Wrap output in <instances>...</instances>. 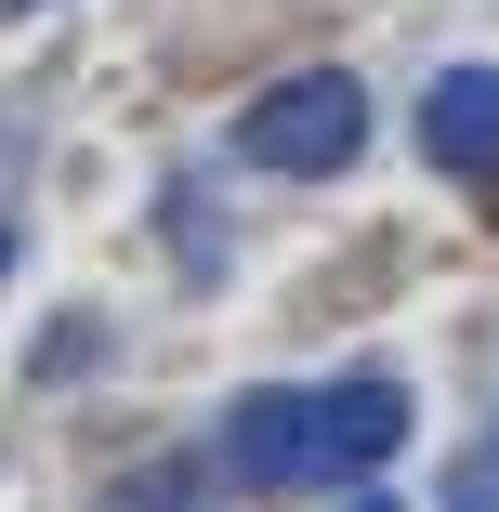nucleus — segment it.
<instances>
[{"instance_id": "nucleus-1", "label": "nucleus", "mask_w": 499, "mask_h": 512, "mask_svg": "<svg viewBox=\"0 0 499 512\" xmlns=\"http://www.w3.org/2000/svg\"><path fill=\"white\" fill-rule=\"evenodd\" d=\"M394 447H408V381H394V368L276 381V394H237V421H224V473H237V486H263V499L368 486Z\"/></svg>"}, {"instance_id": "nucleus-2", "label": "nucleus", "mask_w": 499, "mask_h": 512, "mask_svg": "<svg viewBox=\"0 0 499 512\" xmlns=\"http://www.w3.org/2000/svg\"><path fill=\"white\" fill-rule=\"evenodd\" d=\"M355 145H368V92H355L342 66H303V79L250 92V119H237V158H250V171H289V184L355 171Z\"/></svg>"}, {"instance_id": "nucleus-3", "label": "nucleus", "mask_w": 499, "mask_h": 512, "mask_svg": "<svg viewBox=\"0 0 499 512\" xmlns=\"http://www.w3.org/2000/svg\"><path fill=\"white\" fill-rule=\"evenodd\" d=\"M421 158L460 184H499V66H447L421 92Z\"/></svg>"}, {"instance_id": "nucleus-4", "label": "nucleus", "mask_w": 499, "mask_h": 512, "mask_svg": "<svg viewBox=\"0 0 499 512\" xmlns=\"http://www.w3.org/2000/svg\"><path fill=\"white\" fill-rule=\"evenodd\" d=\"M106 512H211V473H197V460H145Z\"/></svg>"}, {"instance_id": "nucleus-5", "label": "nucleus", "mask_w": 499, "mask_h": 512, "mask_svg": "<svg viewBox=\"0 0 499 512\" xmlns=\"http://www.w3.org/2000/svg\"><path fill=\"white\" fill-rule=\"evenodd\" d=\"M447 512H499V460H460L447 473Z\"/></svg>"}, {"instance_id": "nucleus-6", "label": "nucleus", "mask_w": 499, "mask_h": 512, "mask_svg": "<svg viewBox=\"0 0 499 512\" xmlns=\"http://www.w3.org/2000/svg\"><path fill=\"white\" fill-rule=\"evenodd\" d=\"M0 276H14V224H0Z\"/></svg>"}, {"instance_id": "nucleus-7", "label": "nucleus", "mask_w": 499, "mask_h": 512, "mask_svg": "<svg viewBox=\"0 0 499 512\" xmlns=\"http://www.w3.org/2000/svg\"><path fill=\"white\" fill-rule=\"evenodd\" d=\"M355 512H394V499H355Z\"/></svg>"}, {"instance_id": "nucleus-8", "label": "nucleus", "mask_w": 499, "mask_h": 512, "mask_svg": "<svg viewBox=\"0 0 499 512\" xmlns=\"http://www.w3.org/2000/svg\"><path fill=\"white\" fill-rule=\"evenodd\" d=\"M486 460H499V447H486Z\"/></svg>"}]
</instances>
